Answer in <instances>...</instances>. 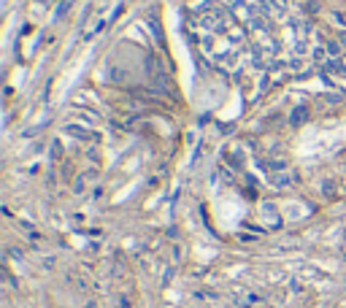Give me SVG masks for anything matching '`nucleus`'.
I'll return each instance as SVG.
<instances>
[{
	"instance_id": "nucleus-2",
	"label": "nucleus",
	"mask_w": 346,
	"mask_h": 308,
	"mask_svg": "<svg viewBox=\"0 0 346 308\" xmlns=\"http://www.w3.org/2000/svg\"><path fill=\"white\" fill-rule=\"evenodd\" d=\"M260 208H263V216L268 219V222H271V227H278V225H282V219H278L276 206H273V203H263Z\"/></svg>"
},
{
	"instance_id": "nucleus-11",
	"label": "nucleus",
	"mask_w": 346,
	"mask_h": 308,
	"mask_svg": "<svg viewBox=\"0 0 346 308\" xmlns=\"http://www.w3.org/2000/svg\"><path fill=\"white\" fill-rule=\"evenodd\" d=\"M314 60L322 62V60H325V49H316V52H314Z\"/></svg>"
},
{
	"instance_id": "nucleus-10",
	"label": "nucleus",
	"mask_w": 346,
	"mask_h": 308,
	"mask_svg": "<svg viewBox=\"0 0 346 308\" xmlns=\"http://www.w3.org/2000/svg\"><path fill=\"white\" fill-rule=\"evenodd\" d=\"M273 181H276V184H278V187H287V184H290V176H287V173L282 170V176H276Z\"/></svg>"
},
{
	"instance_id": "nucleus-4",
	"label": "nucleus",
	"mask_w": 346,
	"mask_h": 308,
	"mask_svg": "<svg viewBox=\"0 0 346 308\" xmlns=\"http://www.w3.org/2000/svg\"><path fill=\"white\" fill-rule=\"evenodd\" d=\"M325 68H328L333 76H346V65H338L335 60H325Z\"/></svg>"
},
{
	"instance_id": "nucleus-1",
	"label": "nucleus",
	"mask_w": 346,
	"mask_h": 308,
	"mask_svg": "<svg viewBox=\"0 0 346 308\" xmlns=\"http://www.w3.org/2000/svg\"><path fill=\"white\" fill-rule=\"evenodd\" d=\"M65 133H68V136H73V138H79V141H92V143H98V133L84 130V127H79V124H68V127H65Z\"/></svg>"
},
{
	"instance_id": "nucleus-5",
	"label": "nucleus",
	"mask_w": 346,
	"mask_h": 308,
	"mask_svg": "<svg viewBox=\"0 0 346 308\" xmlns=\"http://www.w3.org/2000/svg\"><path fill=\"white\" fill-rule=\"evenodd\" d=\"M306 117H309V108H306V105H297V108L292 111V119H290V122H292V124H300Z\"/></svg>"
},
{
	"instance_id": "nucleus-9",
	"label": "nucleus",
	"mask_w": 346,
	"mask_h": 308,
	"mask_svg": "<svg viewBox=\"0 0 346 308\" xmlns=\"http://www.w3.org/2000/svg\"><path fill=\"white\" fill-rule=\"evenodd\" d=\"M84 181H86V176H79V179L73 181V192H76V195H79V192L84 189Z\"/></svg>"
},
{
	"instance_id": "nucleus-6",
	"label": "nucleus",
	"mask_w": 346,
	"mask_h": 308,
	"mask_svg": "<svg viewBox=\"0 0 346 308\" xmlns=\"http://www.w3.org/2000/svg\"><path fill=\"white\" fill-rule=\"evenodd\" d=\"M52 160H54V162L62 160V143H60V141H52Z\"/></svg>"
},
{
	"instance_id": "nucleus-8",
	"label": "nucleus",
	"mask_w": 346,
	"mask_h": 308,
	"mask_svg": "<svg viewBox=\"0 0 346 308\" xmlns=\"http://www.w3.org/2000/svg\"><path fill=\"white\" fill-rule=\"evenodd\" d=\"M60 173H62V181H71V179H73V168L68 165V162L62 165V170H60Z\"/></svg>"
},
{
	"instance_id": "nucleus-3",
	"label": "nucleus",
	"mask_w": 346,
	"mask_h": 308,
	"mask_svg": "<svg viewBox=\"0 0 346 308\" xmlns=\"http://www.w3.org/2000/svg\"><path fill=\"white\" fill-rule=\"evenodd\" d=\"M109 79H111L114 84H122L124 79H127V73H124L122 68H117V65H109Z\"/></svg>"
},
{
	"instance_id": "nucleus-7",
	"label": "nucleus",
	"mask_w": 346,
	"mask_h": 308,
	"mask_svg": "<svg viewBox=\"0 0 346 308\" xmlns=\"http://www.w3.org/2000/svg\"><path fill=\"white\" fill-rule=\"evenodd\" d=\"M328 54H330V57L341 54V43H338V41H328Z\"/></svg>"
}]
</instances>
